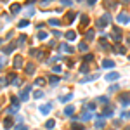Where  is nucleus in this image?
I'll return each instance as SVG.
<instances>
[{
    "label": "nucleus",
    "mask_w": 130,
    "mask_h": 130,
    "mask_svg": "<svg viewBox=\"0 0 130 130\" xmlns=\"http://www.w3.org/2000/svg\"><path fill=\"white\" fill-rule=\"evenodd\" d=\"M102 5L108 10H111V9H116L118 7V0H102Z\"/></svg>",
    "instance_id": "obj_1"
},
{
    "label": "nucleus",
    "mask_w": 130,
    "mask_h": 130,
    "mask_svg": "<svg viewBox=\"0 0 130 130\" xmlns=\"http://www.w3.org/2000/svg\"><path fill=\"white\" fill-rule=\"evenodd\" d=\"M109 21H111V16H109V14L106 12V14H104V16H102V17L99 19V28H106Z\"/></svg>",
    "instance_id": "obj_2"
},
{
    "label": "nucleus",
    "mask_w": 130,
    "mask_h": 130,
    "mask_svg": "<svg viewBox=\"0 0 130 130\" xmlns=\"http://www.w3.org/2000/svg\"><path fill=\"white\" fill-rule=\"evenodd\" d=\"M113 40H115L116 43L122 40V30H120V28H115V30H113Z\"/></svg>",
    "instance_id": "obj_3"
},
{
    "label": "nucleus",
    "mask_w": 130,
    "mask_h": 130,
    "mask_svg": "<svg viewBox=\"0 0 130 130\" xmlns=\"http://www.w3.org/2000/svg\"><path fill=\"white\" fill-rule=\"evenodd\" d=\"M23 64H24L23 57H21V56H16V57H14V68L19 69V68H23Z\"/></svg>",
    "instance_id": "obj_4"
},
{
    "label": "nucleus",
    "mask_w": 130,
    "mask_h": 130,
    "mask_svg": "<svg viewBox=\"0 0 130 130\" xmlns=\"http://www.w3.org/2000/svg\"><path fill=\"white\" fill-rule=\"evenodd\" d=\"M50 109H52V104H49V102L43 104V106H40V113H42V115H49Z\"/></svg>",
    "instance_id": "obj_5"
},
{
    "label": "nucleus",
    "mask_w": 130,
    "mask_h": 130,
    "mask_svg": "<svg viewBox=\"0 0 130 130\" xmlns=\"http://www.w3.org/2000/svg\"><path fill=\"white\" fill-rule=\"evenodd\" d=\"M92 118H94L92 111H85V113H82V116H80V120H83V122H87V120H92Z\"/></svg>",
    "instance_id": "obj_6"
},
{
    "label": "nucleus",
    "mask_w": 130,
    "mask_h": 130,
    "mask_svg": "<svg viewBox=\"0 0 130 130\" xmlns=\"http://www.w3.org/2000/svg\"><path fill=\"white\" fill-rule=\"evenodd\" d=\"M31 87H24V90L21 92V101H28V94H30Z\"/></svg>",
    "instance_id": "obj_7"
},
{
    "label": "nucleus",
    "mask_w": 130,
    "mask_h": 130,
    "mask_svg": "<svg viewBox=\"0 0 130 130\" xmlns=\"http://www.w3.org/2000/svg\"><path fill=\"white\" fill-rule=\"evenodd\" d=\"M113 66H115V63H113L111 59H104V61H102V68H106V69H111Z\"/></svg>",
    "instance_id": "obj_8"
},
{
    "label": "nucleus",
    "mask_w": 130,
    "mask_h": 130,
    "mask_svg": "<svg viewBox=\"0 0 130 130\" xmlns=\"http://www.w3.org/2000/svg\"><path fill=\"white\" fill-rule=\"evenodd\" d=\"M10 12H12V14L21 12V5H19V3H12V5H10Z\"/></svg>",
    "instance_id": "obj_9"
},
{
    "label": "nucleus",
    "mask_w": 130,
    "mask_h": 130,
    "mask_svg": "<svg viewBox=\"0 0 130 130\" xmlns=\"http://www.w3.org/2000/svg\"><path fill=\"white\" fill-rule=\"evenodd\" d=\"M106 80H108V82H115V80H118V73H109V75H106Z\"/></svg>",
    "instance_id": "obj_10"
},
{
    "label": "nucleus",
    "mask_w": 130,
    "mask_h": 130,
    "mask_svg": "<svg viewBox=\"0 0 130 130\" xmlns=\"http://www.w3.org/2000/svg\"><path fill=\"white\" fill-rule=\"evenodd\" d=\"M68 40H75L76 38V31H73V30H69V31H66V35H64Z\"/></svg>",
    "instance_id": "obj_11"
},
{
    "label": "nucleus",
    "mask_w": 130,
    "mask_h": 130,
    "mask_svg": "<svg viewBox=\"0 0 130 130\" xmlns=\"http://www.w3.org/2000/svg\"><path fill=\"white\" fill-rule=\"evenodd\" d=\"M116 19H118V23H127V21H130V17L127 16V14H120Z\"/></svg>",
    "instance_id": "obj_12"
},
{
    "label": "nucleus",
    "mask_w": 130,
    "mask_h": 130,
    "mask_svg": "<svg viewBox=\"0 0 130 130\" xmlns=\"http://www.w3.org/2000/svg\"><path fill=\"white\" fill-rule=\"evenodd\" d=\"M120 101H122L125 106H130V96H120Z\"/></svg>",
    "instance_id": "obj_13"
},
{
    "label": "nucleus",
    "mask_w": 130,
    "mask_h": 130,
    "mask_svg": "<svg viewBox=\"0 0 130 130\" xmlns=\"http://www.w3.org/2000/svg\"><path fill=\"white\" fill-rule=\"evenodd\" d=\"M76 17V12H73V10H69L68 14H66V21H73Z\"/></svg>",
    "instance_id": "obj_14"
},
{
    "label": "nucleus",
    "mask_w": 130,
    "mask_h": 130,
    "mask_svg": "<svg viewBox=\"0 0 130 130\" xmlns=\"http://www.w3.org/2000/svg\"><path fill=\"white\" fill-rule=\"evenodd\" d=\"M104 125H106L104 118H102V116H101V118H97V122H96V127H97V129H101V127H104Z\"/></svg>",
    "instance_id": "obj_15"
},
{
    "label": "nucleus",
    "mask_w": 130,
    "mask_h": 130,
    "mask_svg": "<svg viewBox=\"0 0 130 130\" xmlns=\"http://www.w3.org/2000/svg\"><path fill=\"white\" fill-rule=\"evenodd\" d=\"M3 127H5V129H10V127H12V118H5V120H3Z\"/></svg>",
    "instance_id": "obj_16"
},
{
    "label": "nucleus",
    "mask_w": 130,
    "mask_h": 130,
    "mask_svg": "<svg viewBox=\"0 0 130 130\" xmlns=\"http://www.w3.org/2000/svg\"><path fill=\"white\" fill-rule=\"evenodd\" d=\"M24 71H26L28 75H33V71H35V66H33V64H26V68H24Z\"/></svg>",
    "instance_id": "obj_17"
},
{
    "label": "nucleus",
    "mask_w": 130,
    "mask_h": 130,
    "mask_svg": "<svg viewBox=\"0 0 130 130\" xmlns=\"http://www.w3.org/2000/svg\"><path fill=\"white\" fill-rule=\"evenodd\" d=\"M71 97H73V94H66V96H63V97H59V101H61V102H68Z\"/></svg>",
    "instance_id": "obj_18"
},
{
    "label": "nucleus",
    "mask_w": 130,
    "mask_h": 130,
    "mask_svg": "<svg viewBox=\"0 0 130 130\" xmlns=\"http://www.w3.org/2000/svg\"><path fill=\"white\" fill-rule=\"evenodd\" d=\"M115 50H116L118 54H125V47H123V45H116V47H115Z\"/></svg>",
    "instance_id": "obj_19"
},
{
    "label": "nucleus",
    "mask_w": 130,
    "mask_h": 130,
    "mask_svg": "<svg viewBox=\"0 0 130 130\" xmlns=\"http://www.w3.org/2000/svg\"><path fill=\"white\" fill-rule=\"evenodd\" d=\"M111 115H113V109H111V108H106V109L102 111V116H111Z\"/></svg>",
    "instance_id": "obj_20"
},
{
    "label": "nucleus",
    "mask_w": 130,
    "mask_h": 130,
    "mask_svg": "<svg viewBox=\"0 0 130 130\" xmlns=\"http://www.w3.org/2000/svg\"><path fill=\"white\" fill-rule=\"evenodd\" d=\"M45 125H47V129H54L56 127V120H47Z\"/></svg>",
    "instance_id": "obj_21"
},
{
    "label": "nucleus",
    "mask_w": 130,
    "mask_h": 130,
    "mask_svg": "<svg viewBox=\"0 0 130 130\" xmlns=\"http://www.w3.org/2000/svg\"><path fill=\"white\" fill-rule=\"evenodd\" d=\"M38 38H40V40H45V38H49V33L47 31H40L38 33Z\"/></svg>",
    "instance_id": "obj_22"
},
{
    "label": "nucleus",
    "mask_w": 130,
    "mask_h": 130,
    "mask_svg": "<svg viewBox=\"0 0 130 130\" xmlns=\"http://www.w3.org/2000/svg\"><path fill=\"white\" fill-rule=\"evenodd\" d=\"M59 49H61V50H66V52H73V49H71V47H68L66 43H61V47H59Z\"/></svg>",
    "instance_id": "obj_23"
},
{
    "label": "nucleus",
    "mask_w": 130,
    "mask_h": 130,
    "mask_svg": "<svg viewBox=\"0 0 130 130\" xmlns=\"http://www.w3.org/2000/svg\"><path fill=\"white\" fill-rule=\"evenodd\" d=\"M73 111H75V108H73V106H68V108L64 109V113L68 115V116H69V115H73Z\"/></svg>",
    "instance_id": "obj_24"
},
{
    "label": "nucleus",
    "mask_w": 130,
    "mask_h": 130,
    "mask_svg": "<svg viewBox=\"0 0 130 130\" xmlns=\"http://www.w3.org/2000/svg\"><path fill=\"white\" fill-rule=\"evenodd\" d=\"M33 97H35V99H40V97H43V92H42V90H36V92L33 94Z\"/></svg>",
    "instance_id": "obj_25"
},
{
    "label": "nucleus",
    "mask_w": 130,
    "mask_h": 130,
    "mask_svg": "<svg viewBox=\"0 0 130 130\" xmlns=\"http://www.w3.org/2000/svg\"><path fill=\"white\" fill-rule=\"evenodd\" d=\"M94 35H96L94 30H89V31H87V38H89V40H92V38H94Z\"/></svg>",
    "instance_id": "obj_26"
},
{
    "label": "nucleus",
    "mask_w": 130,
    "mask_h": 130,
    "mask_svg": "<svg viewBox=\"0 0 130 130\" xmlns=\"http://www.w3.org/2000/svg\"><path fill=\"white\" fill-rule=\"evenodd\" d=\"M28 24H30V23H28V19H23V21L19 23V28H26Z\"/></svg>",
    "instance_id": "obj_27"
},
{
    "label": "nucleus",
    "mask_w": 130,
    "mask_h": 130,
    "mask_svg": "<svg viewBox=\"0 0 130 130\" xmlns=\"http://www.w3.org/2000/svg\"><path fill=\"white\" fill-rule=\"evenodd\" d=\"M49 82H50L52 85H56V83L59 82V78H57V76H50V78H49Z\"/></svg>",
    "instance_id": "obj_28"
},
{
    "label": "nucleus",
    "mask_w": 130,
    "mask_h": 130,
    "mask_svg": "<svg viewBox=\"0 0 130 130\" xmlns=\"http://www.w3.org/2000/svg\"><path fill=\"white\" fill-rule=\"evenodd\" d=\"M73 130H83V125H80V123H73Z\"/></svg>",
    "instance_id": "obj_29"
},
{
    "label": "nucleus",
    "mask_w": 130,
    "mask_h": 130,
    "mask_svg": "<svg viewBox=\"0 0 130 130\" xmlns=\"http://www.w3.org/2000/svg\"><path fill=\"white\" fill-rule=\"evenodd\" d=\"M49 24H52V26H59L61 23H59L57 19H50V21H49Z\"/></svg>",
    "instance_id": "obj_30"
},
{
    "label": "nucleus",
    "mask_w": 130,
    "mask_h": 130,
    "mask_svg": "<svg viewBox=\"0 0 130 130\" xmlns=\"http://www.w3.org/2000/svg\"><path fill=\"white\" fill-rule=\"evenodd\" d=\"M78 49H80L82 52H85V50H87L89 47H87V43H80V45H78Z\"/></svg>",
    "instance_id": "obj_31"
},
{
    "label": "nucleus",
    "mask_w": 130,
    "mask_h": 130,
    "mask_svg": "<svg viewBox=\"0 0 130 130\" xmlns=\"http://www.w3.org/2000/svg\"><path fill=\"white\" fill-rule=\"evenodd\" d=\"M7 83H9V82H7L5 78H0V89H2V87H5Z\"/></svg>",
    "instance_id": "obj_32"
},
{
    "label": "nucleus",
    "mask_w": 130,
    "mask_h": 130,
    "mask_svg": "<svg viewBox=\"0 0 130 130\" xmlns=\"http://www.w3.org/2000/svg\"><path fill=\"white\" fill-rule=\"evenodd\" d=\"M35 83H36V85H43V83H45V80H43V78H36V82H35Z\"/></svg>",
    "instance_id": "obj_33"
},
{
    "label": "nucleus",
    "mask_w": 130,
    "mask_h": 130,
    "mask_svg": "<svg viewBox=\"0 0 130 130\" xmlns=\"http://www.w3.org/2000/svg\"><path fill=\"white\" fill-rule=\"evenodd\" d=\"M17 104H19V99H17V97H12V106H16V108H17Z\"/></svg>",
    "instance_id": "obj_34"
},
{
    "label": "nucleus",
    "mask_w": 130,
    "mask_h": 130,
    "mask_svg": "<svg viewBox=\"0 0 130 130\" xmlns=\"http://www.w3.org/2000/svg\"><path fill=\"white\" fill-rule=\"evenodd\" d=\"M52 71H54V73H61V66H54Z\"/></svg>",
    "instance_id": "obj_35"
},
{
    "label": "nucleus",
    "mask_w": 130,
    "mask_h": 130,
    "mask_svg": "<svg viewBox=\"0 0 130 130\" xmlns=\"http://www.w3.org/2000/svg\"><path fill=\"white\" fill-rule=\"evenodd\" d=\"M16 130H28V127H26V125H17Z\"/></svg>",
    "instance_id": "obj_36"
},
{
    "label": "nucleus",
    "mask_w": 130,
    "mask_h": 130,
    "mask_svg": "<svg viewBox=\"0 0 130 130\" xmlns=\"http://www.w3.org/2000/svg\"><path fill=\"white\" fill-rule=\"evenodd\" d=\"M123 118H125V120H130V111H125V113H123Z\"/></svg>",
    "instance_id": "obj_37"
},
{
    "label": "nucleus",
    "mask_w": 130,
    "mask_h": 130,
    "mask_svg": "<svg viewBox=\"0 0 130 130\" xmlns=\"http://www.w3.org/2000/svg\"><path fill=\"white\" fill-rule=\"evenodd\" d=\"M97 101L99 102H102V104H106V102H108V97H99Z\"/></svg>",
    "instance_id": "obj_38"
},
{
    "label": "nucleus",
    "mask_w": 130,
    "mask_h": 130,
    "mask_svg": "<svg viewBox=\"0 0 130 130\" xmlns=\"http://www.w3.org/2000/svg\"><path fill=\"white\" fill-rule=\"evenodd\" d=\"M92 59H94V57H92V56H85V57H83V61H85V63H87V61H89V63H90V61H92Z\"/></svg>",
    "instance_id": "obj_39"
},
{
    "label": "nucleus",
    "mask_w": 130,
    "mask_h": 130,
    "mask_svg": "<svg viewBox=\"0 0 130 130\" xmlns=\"http://www.w3.org/2000/svg\"><path fill=\"white\" fill-rule=\"evenodd\" d=\"M63 5H71V0H61Z\"/></svg>",
    "instance_id": "obj_40"
},
{
    "label": "nucleus",
    "mask_w": 130,
    "mask_h": 130,
    "mask_svg": "<svg viewBox=\"0 0 130 130\" xmlns=\"http://www.w3.org/2000/svg\"><path fill=\"white\" fill-rule=\"evenodd\" d=\"M87 109H89V111H94V109H96V106H94V104H89V106H87Z\"/></svg>",
    "instance_id": "obj_41"
},
{
    "label": "nucleus",
    "mask_w": 130,
    "mask_h": 130,
    "mask_svg": "<svg viewBox=\"0 0 130 130\" xmlns=\"http://www.w3.org/2000/svg\"><path fill=\"white\" fill-rule=\"evenodd\" d=\"M87 71H89V68H87V64H83L82 66V73H87Z\"/></svg>",
    "instance_id": "obj_42"
},
{
    "label": "nucleus",
    "mask_w": 130,
    "mask_h": 130,
    "mask_svg": "<svg viewBox=\"0 0 130 130\" xmlns=\"http://www.w3.org/2000/svg\"><path fill=\"white\" fill-rule=\"evenodd\" d=\"M3 64H5V59H3V57H0V68H2Z\"/></svg>",
    "instance_id": "obj_43"
},
{
    "label": "nucleus",
    "mask_w": 130,
    "mask_h": 130,
    "mask_svg": "<svg viewBox=\"0 0 130 130\" xmlns=\"http://www.w3.org/2000/svg\"><path fill=\"white\" fill-rule=\"evenodd\" d=\"M87 2H89V5H94L96 3V0H87Z\"/></svg>",
    "instance_id": "obj_44"
},
{
    "label": "nucleus",
    "mask_w": 130,
    "mask_h": 130,
    "mask_svg": "<svg viewBox=\"0 0 130 130\" xmlns=\"http://www.w3.org/2000/svg\"><path fill=\"white\" fill-rule=\"evenodd\" d=\"M49 2H50V0H43V2H42V3H43V5H47V3H49Z\"/></svg>",
    "instance_id": "obj_45"
},
{
    "label": "nucleus",
    "mask_w": 130,
    "mask_h": 130,
    "mask_svg": "<svg viewBox=\"0 0 130 130\" xmlns=\"http://www.w3.org/2000/svg\"><path fill=\"white\" fill-rule=\"evenodd\" d=\"M33 2H36V0H28V3H33Z\"/></svg>",
    "instance_id": "obj_46"
},
{
    "label": "nucleus",
    "mask_w": 130,
    "mask_h": 130,
    "mask_svg": "<svg viewBox=\"0 0 130 130\" xmlns=\"http://www.w3.org/2000/svg\"><path fill=\"white\" fill-rule=\"evenodd\" d=\"M125 130H130V129H125Z\"/></svg>",
    "instance_id": "obj_47"
}]
</instances>
